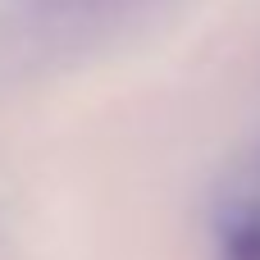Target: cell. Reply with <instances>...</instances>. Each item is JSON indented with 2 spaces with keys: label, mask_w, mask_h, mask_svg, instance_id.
Listing matches in <instances>:
<instances>
[{
  "label": "cell",
  "mask_w": 260,
  "mask_h": 260,
  "mask_svg": "<svg viewBox=\"0 0 260 260\" xmlns=\"http://www.w3.org/2000/svg\"><path fill=\"white\" fill-rule=\"evenodd\" d=\"M224 260H260V251H233V247H224Z\"/></svg>",
  "instance_id": "obj_2"
},
{
  "label": "cell",
  "mask_w": 260,
  "mask_h": 260,
  "mask_svg": "<svg viewBox=\"0 0 260 260\" xmlns=\"http://www.w3.org/2000/svg\"><path fill=\"white\" fill-rule=\"evenodd\" d=\"M215 229L219 247L260 251V151L233 165L215 192Z\"/></svg>",
  "instance_id": "obj_1"
}]
</instances>
